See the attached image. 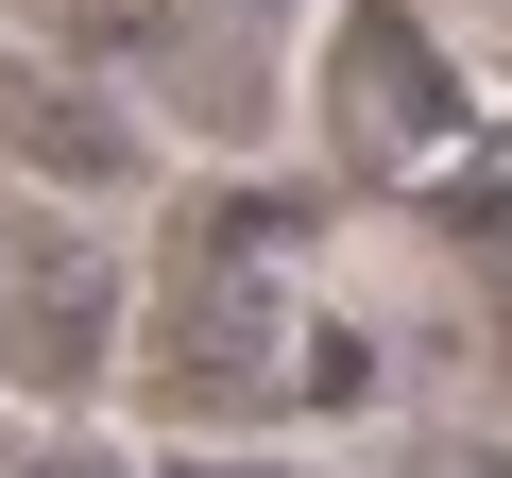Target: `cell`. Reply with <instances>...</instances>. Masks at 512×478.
<instances>
[{"mask_svg": "<svg viewBox=\"0 0 512 478\" xmlns=\"http://www.w3.org/2000/svg\"><path fill=\"white\" fill-rule=\"evenodd\" d=\"M120 325H137V274L86 205H18L0 222V393L18 410H86L120 376Z\"/></svg>", "mask_w": 512, "mask_h": 478, "instance_id": "1", "label": "cell"}, {"mask_svg": "<svg viewBox=\"0 0 512 478\" xmlns=\"http://www.w3.org/2000/svg\"><path fill=\"white\" fill-rule=\"evenodd\" d=\"M444 120H461V86H444L427 18H393V0H359V18L325 35V137H342V171H410V154H427Z\"/></svg>", "mask_w": 512, "mask_h": 478, "instance_id": "2", "label": "cell"}, {"mask_svg": "<svg viewBox=\"0 0 512 478\" xmlns=\"http://www.w3.org/2000/svg\"><path fill=\"white\" fill-rule=\"evenodd\" d=\"M291 18H308V0H137L120 52H154V86L205 137H256V120H274V69H291Z\"/></svg>", "mask_w": 512, "mask_h": 478, "instance_id": "3", "label": "cell"}, {"mask_svg": "<svg viewBox=\"0 0 512 478\" xmlns=\"http://www.w3.org/2000/svg\"><path fill=\"white\" fill-rule=\"evenodd\" d=\"M0 18H18V35H52V52H86V69H103V52L137 35V0H0Z\"/></svg>", "mask_w": 512, "mask_h": 478, "instance_id": "4", "label": "cell"}]
</instances>
